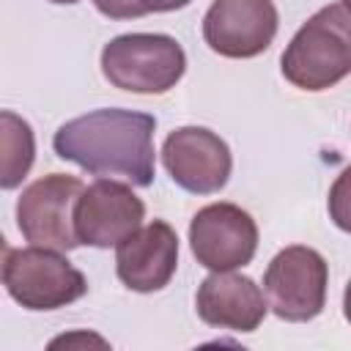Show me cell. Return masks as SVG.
Masks as SVG:
<instances>
[{
    "label": "cell",
    "instance_id": "1",
    "mask_svg": "<svg viewBox=\"0 0 351 351\" xmlns=\"http://www.w3.org/2000/svg\"><path fill=\"white\" fill-rule=\"evenodd\" d=\"M156 118L137 110L104 107L66 121L52 148L90 176H121L132 186H151L156 173Z\"/></svg>",
    "mask_w": 351,
    "mask_h": 351
},
{
    "label": "cell",
    "instance_id": "2",
    "mask_svg": "<svg viewBox=\"0 0 351 351\" xmlns=\"http://www.w3.org/2000/svg\"><path fill=\"white\" fill-rule=\"evenodd\" d=\"M282 77L299 90H326L351 74V8H318L288 41L280 58Z\"/></svg>",
    "mask_w": 351,
    "mask_h": 351
},
{
    "label": "cell",
    "instance_id": "3",
    "mask_svg": "<svg viewBox=\"0 0 351 351\" xmlns=\"http://www.w3.org/2000/svg\"><path fill=\"white\" fill-rule=\"evenodd\" d=\"M184 71V47L165 33H123L101 49L104 80L129 93H167Z\"/></svg>",
    "mask_w": 351,
    "mask_h": 351
},
{
    "label": "cell",
    "instance_id": "4",
    "mask_svg": "<svg viewBox=\"0 0 351 351\" xmlns=\"http://www.w3.org/2000/svg\"><path fill=\"white\" fill-rule=\"evenodd\" d=\"M3 285L25 310H58L88 291L85 274L52 247H5Z\"/></svg>",
    "mask_w": 351,
    "mask_h": 351
},
{
    "label": "cell",
    "instance_id": "5",
    "mask_svg": "<svg viewBox=\"0 0 351 351\" xmlns=\"http://www.w3.org/2000/svg\"><path fill=\"white\" fill-rule=\"evenodd\" d=\"M329 266L313 247L293 244L280 250L263 274V293L277 318L304 324L321 315L326 304Z\"/></svg>",
    "mask_w": 351,
    "mask_h": 351
},
{
    "label": "cell",
    "instance_id": "6",
    "mask_svg": "<svg viewBox=\"0 0 351 351\" xmlns=\"http://www.w3.org/2000/svg\"><path fill=\"white\" fill-rule=\"evenodd\" d=\"M82 189V181L66 173H49L25 186L16 200V225L25 241L60 252L80 247V236L74 228V206Z\"/></svg>",
    "mask_w": 351,
    "mask_h": 351
},
{
    "label": "cell",
    "instance_id": "7",
    "mask_svg": "<svg viewBox=\"0 0 351 351\" xmlns=\"http://www.w3.org/2000/svg\"><path fill=\"white\" fill-rule=\"evenodd\" d=\"M189 247L208 271H233L255 258L258 225L236 203H208L189 222Z\"/></svg>",
    "mask_w": 351,
    "mask_h": 351
},
{
    "label": "cell",
    "instance_id": "8",
    "mask_svg": "<svg viewBox=\"0 0 351 351\" xmlns=\"http://www.w3.org/2000/svg\"><path fill=\"white\" fill-rule=\"evenodd\" d=\"M162 165L181 189L192 195H214L228 184L233 156L217 132L206 126H181L165 137Z\"/></svg>",
    "mask_w": 351,
    "mask_h": 351
},
{
    "label": "cell",
    "instance_id": "9",
    "mask_svg": "<svg viewBox=\"0 0 351 351\" xmlns=\"http://www.w3.org/2000/svg\"><path fill=\"white\" fill-rule=\"evenodd\" d=\"M277 25L271 0H214L203 16V38L211 52L247 60L271 47Z\"/></svg>",
    "mask_w": 351,
    "mask_h": 351
},
{
    "label": "cell",
    "instance_id": "10",
    "mask_svg": "<svg viewBox=\"0 0 351 351\" xmlns=\"http://www.w3.org/2000/svg\"><path fill=\"white\" fill-rule=\"evenodd\" d=\"M145 219V203L132 192L129 184L99 178L88 184L74 206V228L80 244L88 247H118Z\"/></svg>",
    "mask_w": 351,
    "mask_h": 351
},
{
    "label": "cell",
    "instance_id": "11",
    "mask_svg": "<svg viewBox=\"0 0 351 351\" xmlns=\"http://www.w3.org/2000/svg\"><path fill=\"white\" fill-rule=\"evenodd\" d=\"M178 266V236L165 219L140 225L115 247L118 280L137 293L162 291Z\"/></svg>",
    "mask_w": 351,
    "mask_h": 351
},
{
    "label": "cell",
    "instance_id": "12",
    "mask_svg": "<svg viewBox=\"0 0 351 351\" xmlns=\"http://www.w3.org/2000/svg\"><path fill=\"white\" fill-rule=\"evenodd\" d=\"M195 307L203 324L230 332H255L269 313L261 285L236 271H211L197 285Z\"/></svg>",
    "mask_w": 351,
    "mask_h": 351
},
{
    "label": "cell",
    "instance_id": "13",
    "mask_svg": "<svg viewBox=\"0 0 351 351\" xmlns=\"http://www.w3.org/2000/svg\"><path fill=\"white\" fill-rule=\"evenodd\" d=\"M0 143H3V165H0V186L14 189L30 173L36 159V137L25 118L11 110L0 112Z\"/></svg>",
    "mask_w": 351,
    "mask_h": 351
},
{
    "label": "cell",
    "instance_id": "14",
    "mask_svg": "<svg viewBox=\"0 0 351 351\" xmlns=\"http://www.w3.org/2000/svg\"><path fill=\"white\" fill-rule=\"evenodd\" d=\"M326 206H329V219L340 230L351 233V165H346L343 173L335 178Z\"/></svg>",
    "mask_w": 351,
    "mask_h": 351
},
{
    "label": "cell",
    "instance_id": "15",
    "mask_svg": "<svg viewBox=\"0 0 351 351\" xmlns=\"http://www.w3.org/2000/svg\"><path fill=\"white\" fill-rule=\"evenodd\" d=\"M96 11L104 14L107 19H134L145 16V8L140 0H93Z\"/></svg>",
    "mask_w": 351,
    "mask_h": 351
},
{
    "label": "cell",
    "instance_id": "16",
    "mask_svg": "<svg viewBox=\"0 0 351 351\" xmlns=\"http://www.w3.org/2000/svg\"><path fill=\"white\" fill-rule=\"evenodd\" d=\"M145 14H162V11H178L184 5H189L192 0H140Z\"/></svg>",
    "mask_w": 351,
    "mask_h": 351
},
{
    "label": "cell",
    "instance_id": "17",
    "mask_svg": "<svg viewBox=\"0 0 351 351\" xmlns=\"http://www.w3.org/2000/svg\"><path fill=\"white\" fill-rule=\"evenodd\" d=\"M343 315H346V321L351 324V280H348L346 293H343Z\"/></svg>",
    "mask_w": 351,
    "mask_h": 351
},
{
    "label": "cell",
    "instance_id": "18",
    "mask_svg": "<svg viewBox=\"0 0 351 351\" xmlns=\"http://www.w3.org/2000/svg\"><path fill=\"white\" fill-rule=\"evenodd\" d=\"M49 3H58V5H71V3H80V0H49Z\"/></svg>",
    "mask_w": 351,
    "mask_h": 351
},
{
    "label": "cell",
    "instance_id": "19",
    "mask_svg": "<svg viewBox=\"0 0 351 351\" xmlns=\"http://www.w3.org/2000/svg\"><path fill=\"white\" fill-rule=\"evenodd\" d=\"M343 3H346V5H348V8H351V0H343Z\"/></svg>",
    "mask_w": 351,
    "mask_h": 351
}]
</instances>
